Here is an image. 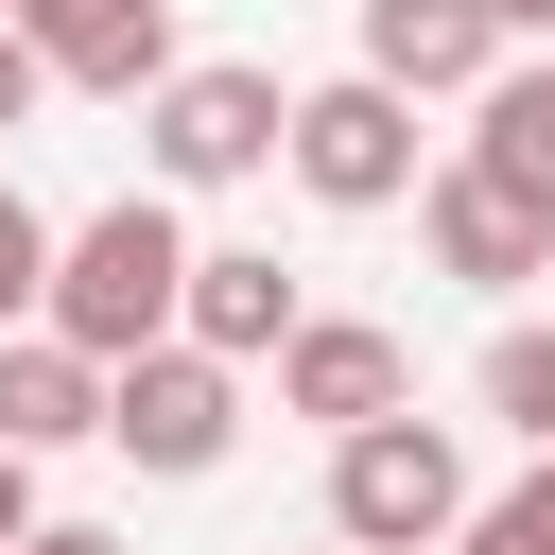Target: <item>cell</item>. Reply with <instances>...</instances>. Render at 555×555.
I'll return each mask as SVG.
<instances>
[{
    "mask_svg": "<svg viewBox=\"0 0 555 555\" xmlns=\"http://www.w3.org/2000/svg\"><path fill=\"white\" fill-rule=\"evenodd\" d=\"M364 69H382L399 104H468V87L503 69V17H486V0H364Z\"/></svg>",
    "mask_w": 555,
    "mask_h": 555,
    "instance_id": "cell-10",
    "label": "cell"
},
{
    "mask_svg": "<svg viewBox=\"0 0 555 555\" xmlns=\"http://www.w3.org/2000/svg\"><path fill=\"white\" fill-rule=\"evenodd\" d=\"M330 555H347V538H330Z\"/></svg>",
    "mask_w": 555,
    "mask_h": 555,
    "instance_id": "cell-20",
    "label": "cell"
},
{
    "mask_svg": "<svg viewBox=\"0 0 555 555\" xmlns=\"http://www.w3.org/2000/svg\"><path fill=\"white\" fill-rule=\"evenodd\" d=\"M278 121H295L278 69H173L139 104V156H156V191H243V173H278Z\"/></svg>",
    "mask_w": 555,
    "mask_h": 555,
    "instance_id": "cell-5",
    "label": "cell"
},
{
    "mask_svg": "<svg viewBox=\"0 0 555 555\" xmlns=\"http://www.w3.org/2000/svg\"><path fill=\"white\" fill-rule=\"evenodd\" d=\"M468 173H503V191L555 225V52H520V69L468 87Z\"/></svg>",
    "mask_w": 555,
    "mask_h": 555,
    "instance_id": "cell-12",
    "label": "cell"
},
{
    "mask_svg": "<svg viewBox=\"0 0 555 555\" xmlns=\"http://www.w3.org/2000/svg\"><path fill=\"white\" fill-rule=\"evenodd\" d=\"M104 434V364L87 347H52V330H0V451H87Z\"/></svg>",
    "mask_w": 555,
    "mask_h": 555,
    "instance_id": "cell-11",
    "label": "cell"
},
{
    "mask_svg": "<svg viewBox=\"0 0 555 555\" xmlns=\"http://www.w3.org/2000/svg\"><path fill=\"white\" fill-rule=\"evenodd\" d=\"M278 156H295V191L312 208H416V104L382 87V69H330V87H295V121H278Z\"/></svg>",
    "mask_w": 555,
    "mask_h": 555,
    "instance_id": "cell-3",
    "label": "cell"
},
{
    "mask_svg": "<svg viewBox=\"0 0 555 555\" xmlns=\"http://www.w3.org/2000/svg\"><path fill=\"white\" fill-rule=\"evenodd\" d=\"M486 17H503V52H520V35H555V0H486Z\"/></svg>",
    "mask_w": 555,
    "mask_h": 555,
    "instance_id": "cell-19",
    "label": "cell"
},
{
    "mask_svg": "<svg viewBox=\"0 0 555 555\" xmlns=\"http://www.w3.org/2000/svg\"><path fill=\"white\" fill-rule=\"evenodd\" d=\"M486 416H503L520 451H555V330H503V347H486Z\"/></svg>",
    "mask_w": 555,
    "mask_h": 555,
    "instance_id": "cell-13",
    "label": "cell"
},
{
    "mask_svg": "<svg viewBox=\"0 0 555 555\" xmlns=\"http://www.w3.org/2000/svg\"><path fill=\"white\" fill-rule=\"evenodd\" d=\"M330 538H347V555H434V538H468V451H451V416H364V434H330Z\"/></svg>",
    "mask_w": 555,
    "mask_h": 555,
    "instance_id": "cell-2",
    "label": "cell"
},
{
    "mask_svg": "<svg viewBox=\"0 0 555 555\" xmlns=\"http://www.w3.org/2000/svg\"><path fill=\"white\" fill-rule=\"evenodd\" d=\"M173 347H208V364H278V347H295V278H278V243H191Z\"/></svg>",
    "mask_w": 555,
    "mask_h": 555,
    "instance_id": "cell-9",
    "label": "cell"
},
{
    "mask_svg": "<svg viewBox=\"0 0 555 555\" xmlns=\"http://www.w3.org/2000/svg\"><path fill=\"white\" fill-rule=\"evenodd\" d=\"M173 295H191V225H173V191H121V208L52 225V295H35V330L87 347V364H139V347H173Z\"/></svg>",
    "mask_w": 555,
    "mask_h": 555,
    "instance_id": "cell-1",
    "label": "cell"
},
{
    "mask_svg": "<svg viewBox=\"0 0 555 555\" xmlns=\"http://www.w3.org/2000/svg\"><path fill=\"white\" fill-rule=\"evenodd\" d=\"M104 451L156 468V486H208V468L243 451V364H208V347H139V364H104Z\"/></svg>",
    "mask_w": 555,
    "mask_h": 555,
    "instance_id": "cell-4",
    "label": "cell"
},
{
    "mask_svg": "<svg viewBox=\"0 0 555 555\" xmlns=\"http://www.w3.org/2000/svg\"><path fill=\"white\" fill-rule=\"evenodd\" d=\"M278 416H312V434L416 416V347H399V330H364V312H295V347H278Z\"/></svg>",
    "mask_w": 555,
    "mask_h": 555,
    "instance_id": "cell-8",
    "label": "cell"
},
{
    "mask_svg": "<svg viewBox=\"0 0 555 555\" xmlns=\"http://www.w3.org/2000/svg\"><path fill=\"white\" fill-rule=\"evenodd\" d=\"M35 295H52V225H35V191L0 173V330H35Z\"/></svg>",
    "mask_w": 555,
    "mask_h": 555,
    "instance_id": "cell-15",
    "label": "cell"
},
{
    "mask_svg": "<svg viewBox=\"0 0 555 555\" xmlns=\"http://www.w3.org/2000/svg\"><path fill=\"white\" fill-rule=\"evenodd\" d=\"M451 555H555V451H538L503 503H468V538H451Z\"/></svg>",
    "mask_w": 555,
    "mask_h": 555,
    "instance_id": "cell-14",
    "label": "cell"
},
{
    "mask_svg": "<svg viewBox=\"0 0 555 555\" xmlns=\"http://www.w3.org/2000/svg\"><path fill=\"white\" fill-rule=\"evenodd\" d=\"M416 243H434V278H468V295L555 278V225H538L503 173H468V156H434V173H416Z\"/></svg>",
    "mask_w": 555,
    "mask_h": 555,
    "instance_id": "cell-7",
    "label": "cell"
},
{
    "mask_svg": "<svg viewBox=\"0 0 555 555\" xmlns=\"http://www.w3.org/2000/svg\"><path fill=\"white\" fill-rule=\"evenodd\" d=\"M35 87H52V69H35V35H17V17H0V139H17V121H35Z\"/></svg>",
    "mask_w": 555,
    "mask_h": 555,
    "instance_id": "cell-16",
    "label": "cell"
},
{
    "mask_svg": "<svg viewBox=\"0 0 555 555\" xmlns=\"http://www.w3.org/2000/svg\"><path fill=\"white\" fill-rule=\"evenodd\" d=\"M17 35H35V69L52 87H104V104H156L191 52H173V0H0Z\"/></svg>",
    "mask_w": 555,
    "mask_h": 555,
    "instance_id": "cell-6",
    "label": "cell"
},
{
    "mask_svg": "<svg viewBox=\"0 0 555 555\" xmlns=\"http://www.w3.org/2000/svg\"><path fill=\"white\" fill-rule=\"evenodd\" d=\"M35 538V451H0V555Z\"/></svg>",
    "mask_w": 555,
    "mask_h": 555,
    "instance_id": "cell-17",
    "label": "cell"
},
{
    "mask_svg": "<svg viewBox=\"0 0 555 555\" xmlns=\"http://www.w3.org/2000/svg\"><path fill=\"white\" fill-rule=\"evenodd\" d=\"M17 555H121V538H104V520H35Z\"/></svg>",
    "mask_w": 555,
    "mask_h": 555,
    "instance_id": "cell-18",
    "label": "cell"
}]
</instances>
